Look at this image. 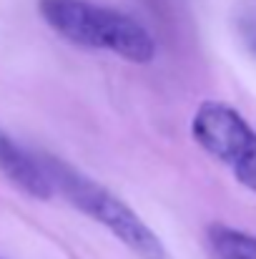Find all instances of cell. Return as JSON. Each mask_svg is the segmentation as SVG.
Wrapping results in <instances>:
<instances>
[{
	"instance_id": "obj_4",
	"label": "cell",
	"mask_w": 256,
	"mask_h": 259,
	"mask_svg": "<svg viewBox=\"0 0 256 259\" xmlns=\"http://www.w3.org/2000/svg\"><path fill=\"white\" fill-rule=\"evenodd\" d=\"M0 174L18 186L20 191H25L33 199H50L53 196V186L48 181V174L43 171L38 156L28 154L23 146H18L5 131H0Z\"/></svg>"
},
{
	"instance_id": "obj_1",
	"label": "cell",
	"mask_w": 256,
	"mask_h": 259,
	"mask_svg": "<svg viewBox=\"0 0 256 259\" xmlns=\"http://www.w3.org/2000/svg\"><path fill=\"white\" fill-rule=\"evenodd\" d=\"M38 10L53 33L85 51H103L138 66L159 53L151 30L118 8L93 0H38Z\"/></svg>"
},
{
	"instance_id": "obj_6",
	"label": "cell",
	"mask_w": 256,
	"mask_h": 259,
	"mask_svg": "<svg viewBox=\"0 0 256 259\" xmlns=\"http://www.w3.org/2000/svg\"><path fill=\"white\" fill-rule=\"evenodd\" d=\"M249 43H251V48H254V51H256V30H254V33H251V35H249Z\"/></svg>"
},
{
	"instance_id": "obj_3",
	"label": "cell",
	"mask_w": 256,
	"mask_h": 259,
	"mask_svg": "<svg viewBox=\"0 0 256 259\" xmlns=\"http://www.w3.org/2000/svg\"><path fill=\"white\" fill-rule=\"evenodd\" d=\"M191 139L234 179L256 194V131L224 101H203L191 118Z\"/></svg>"
},
{
	"instance_id": "obj_5",
	"label": "cell",
	"mask_w": 256,
	"mask_h": 259,
	"mask_svg": "<svg viewBox=\"0 0 256 259\" xmlns=\"http://www.w3.org/2000/svg\"><path fill=\"white\" fill-rule=\"evenodd\" d=\"M209 247L216 259H256V237L229 224H211L206 229Z\"/></svg>"
},
{
	"instance_id": "obj_2",
	"label": "cell",
	"mask_w": 256,
	"mask_h": 259,
	"mask_svg": "<svg viewBox=\"0 0 256 259\" xmlns=\"http://www.w3.org/2000/svg\"><path fill=\"white\" fill-rule=\"evenodd\" d=\"M38 161L48 174L53 194L58 191L71 206L113 234L128 252H133L138 259H166L164 242L123 199L56 156L40 154Z\"/></svg>"
},
{
	"instance_id": "obj_7",
	"label": "cell",
	"mask_w": 256,
	"mask_h": 259,
	"mask_svg": "<svg viewBox=\"0 0 256 259\" xmlns=\"http://www.w3.org/2000/svg\"><path fill=\"white\" fill-rule=\"evenodd\" d=\"M0 259H3V257H0Z\"/></svg>"
}]
</instances>
